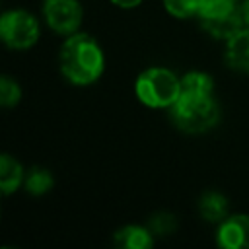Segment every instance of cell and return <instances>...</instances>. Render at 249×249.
Masks as SVG:
<instances>
[{
	"label": "cell",
	"instance_id": "obj_6",
	"mask_svg": "<svg viewBox=\"0 0 249 249\" xmlns=\"http://www.w3.org/2000/svg\"><path fill=\"white\" fill-rule=\"evenodd\" d=\"M43 18L51 31L68 37L80 31L84 10L78 0H43Z\"/></svg>",
	"mask_w": 249,
	"mask_h": 249
},
{
	"label": "cell",
	"instance_id": "obj_19",
	"mask_svg": "<svg viewBox=\"0 0 249 249\" xmlns=\"http://www.w3.org/2000/svg\"><path fill=\"white\" fill-rule=\"evenodd\" d=\"M237 2H239V0H237Z\"/></svg>",
	"mask_w": 249,
	"mask_h": 249
},
{
	"label": "cell",
	"instance_id": "obj_10",
	"mask_svg": "<svg viewBox=\"0 0 249 249\" xmlns=\"http://www.w3.org/2000/svg\"><path fill=\"white\" fill-rule=\"evenodd\" d=\"M198 214L204 222L220 224L224 218L230 216V202L228 198L218 191H206L198 198Z\"/></svg>",
	"mask_w": 249,
	"mask_h": 249
},
{
	"label": "cell",
	"instance_id": "obj_12",
	"mask_svg": "<svg viewBox=\"0 0 249 249\" xmlns=\"http://www.w3.org/2000/svg\"><path fill=\"white\" fill-rule=\"evenodd\" d=\"M53 187H54V177L49 169L35 165L25 171V179H23L25 193H29L33 196H41V195L49 193Z\"/></svg>",
	"mask_w": 249,
	"mask_h": 249
},
{
	"label": "cell",
	"instance_id": "obj_17",
	"mask_svg": "<svg viewBox=\"0 0 249 249\" xmlns=\"http://www.w3.org/2000/svg\"><path fill=\"white\" fill-rule=\"evenodd\" d=\"M237 14L241 19L243 27H249V0H239L237 2Z\"/></svg>",
	"mask_w": 249,
	"mask_h": 249
},
{
	"label": "cell",
	"instance_id": "obj_16",
	"mask_svg": "<svg viewBox=\"0 0 249 249\" xmlns=\"http://www.w3.org/2000/svg\"><path fill=\"white\" fill-rule=\"evenodd\" d=\"M148 228L156 237H165L177 230V218L171 212H156L148 220Z\"/></svg>",
	"mask_w": 249,
	"mask_h": 249
},
{
	"label": "cell",
	"instance_id": "obj_9",
	"mask_svg": "<svg viewBox=\"0 0 249 249\" xmlns=\"http://www.w3.org/2000/svg\"><path fill=\"white\" fill-rule=\"evenodd\" d=\"M154 233L148 226L126 224L113 233V241L119 249H150L154 245Z\"/></svg>",
	"mask_w": 249,
	"mask_h": 249
},
{
	"label": "cell",
	"instance_id": "obj_4",
	"mask_svg": "<svg viewBox=\"0 0 249 249\" xmlns=\"http://www.w3.org/2000/svg\"><path fill=\"white\" fill-rule=\"evenodd\" d=\"M196 18L210 37L224 43L243 27L237 14V0H200Z\"/></svg>",
	"mask_w": 249,
	"mask_h": 249
},
{
	"label": "cell",
	"instance_id": "obj_2",
	"mask_svg": "<svg viewBox=\"0 0 249 249\" xmlns=\"http://www.w3.org/2000/svg\"><path fill=\"white\" fill-rule=\"evenodd\" d=\"M173 124L187 134H202L214 128L220 121V107L214 93H179L177 101L169 107Z\"/></svg>",
	"mask_w": 249,
	"mask_h": 249
},
{
	"label": "cell",
	"instance_id": "obj_14",
	"mask_svg": "<svg viewBox=\"0 0 249 249\" xmlns=\"http://www.w3.org/2000/svg\"><path fill=\"white\" fill-rule=\"evenodd\" d=\"M163 2V10L177 19H189V18H196L198 16V8H200V0H161Z\"/></svg>",
	"mask_w": 249,
	"mask_h": 249
},
{
	"label": "cell",
	"instance_id": "obj_13",
	"mask_svg": "<svg viewBox=\"0 0 249 249\" xmlns=\"http://www.w3.org/2000/svg\"><path fill=\"white\" fill-rule=\"evenodd\" d=\"M181 93H214V80L202 70H191L181 76Z\"/></svg>",
	"mask_w": 249,
	"mask_h": 249
},
{
	"label": "cell",
	"instance_id": "obj_1",
	"mask_svg": "<svg viewBox=\"0 0 249 249\" xmlns=\"http://www.w3.org/2000/svg\"><path fill=\"white\" fill-rule=\"evenodd\" d=\"M60 74L74 86H91L105 72V53L88 33L76 31L64 37L58 51Z\"/></svg>",
	"mask_w": 249,
	"mask_h": 249
},
{
	"label": "cell",
	"instance_id": "obj_15",
	"mask_svg": "<svg viewBox=\"0 0 249 249\" xmlns=\"http://www.w3.org/2000/svg\"><path fill=\"white\" fill-rule=\"evenodd\" d=\"M21 99V88L12 76H2L0 78V105L4 109L16 107Z\"/></svg>",
	"mask_w": 249,
	"mask_h": 249
},
{
	"label": "cell",
	"instance_id": "obj_7",
	"mask_svg": "<svg viewBox=\"0 0 249 249\" xmlns=\"http://www.w3.org/2000/svg\"><path fill=\"white\" fill-rule=\"evenodd\" d=\"M216 243L224 249H249V214H230L218 224Z\"/></svg>",
	"mask_w": 249,
	"mask_h": 249
},
{
	"label": "cell",
	"instance_id": "obj_3",
	"mask_svg": "<svg viewBox=\"0 0 249 249\" xmlns=\"http://www.w3.org/2000/svg\"><path fill=\"white\" fill-rule=\"evenodd\" d=\"M136 99L152 109H169L181 93V78L165 66H150L134 80Z\"/></svg>",
	"mask_w": 249,
	"mask_h": 249
},
{
	"label": "cell",
	"instance_id": "obj_11",
	"mask_svg": "<svg viewBox=\"0 0 249 249\" xmlns=\"http://www.w3.org/2000/svg\"><path fill=\"white\" fill-rule=\"evenodd\" d=\"M23 179H25L23 165L10 154H2V158H0V191H2V195L8 196V195L16 193L18 189H21Z\"/></svg>",
	"mask_w": 249,
	"mask_h": 249
},
{
	"label": "cell",
	"instance_id": "obj_18",
	"mask_svg": "<svg viewBox=\"0 0 249 249\" xmlns=\"http://www.w3.org/2000/svg\"><path fill=\"white\" fill-rule=\"evenodd\" d=\"M111 4H115L117 8H123V10H130V8H136L140 6L144 0H109Z\"/></svg>",
	"mask_w": 249,
	"mask_h": 249
},
{
	"label": "cell",
	"instance_id": "obj_5",
	"mask_svg": "<svg viewBox=\"0 0 249 249\" xmlns=\"http://www.w3.org/2000/svg\"><path fill=\"white\" fill-rule=\"evenodd\" d=\"M41 35L37 18L21 8L6 10L0 18V39L12 51H29Z\"/></svg>",
	"mask_w": 249,
	"mask_h": 249
},
{
	"label": "cell",
	"instance_id": "obj_8",
	"mask_svg": "<svg viewBox=\"0 0 249 249\" xmlns=\"http://www.w3.org/2000/svg\"><path fill=\"white\" fill-rule=\"evenodd\" d=\"M226 64L241 74H249V27H241L224 47Z\"/></svg>",
	"mask_w": 249,
	"mask_h": 249
}]
</instances>
